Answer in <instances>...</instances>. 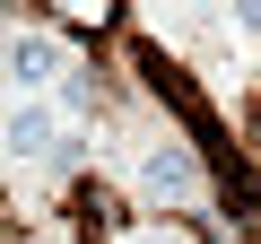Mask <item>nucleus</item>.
Masks as SVG:
<instances>
[{"instance_id": "6", "label": "nucleus", "mask_w": 261, "mask_h": 244, "mask_svg": "<svg viewBox=\"0 0 261 244\" xmlns=\"http://www.w3.org/2000/svg\"><path fill=\"white\" fill-rule=\"evenodd\" d=\"M157 9H192V0H157Z\"/></svg>"}, {"instance_id": "1", "label": "nucleus", "mask_w": 261, "mask_h": 244, "mask_svg": "<svg viewBox=\"0 0 261 244\" xmlns=\"http://www.w3.org/2000/svg\"><path fill=\"white\" fill-rule=\"evenodd\" d=\"M9 166H44V157H61V105L53 96H9Z\"/></svg>"}, {"instance_id": "2", "label": "nucleus", "mask_w": 261, "mask_h": 244, "mask_svg": "<svg viewBox=\"0 0 261 244\" xmlns=\"http://www.w3.org/2000/svg\"><path fill=\"white\" fill-rule=\"evenodd\" d=\"M140 192H148L157 209H183V201H200V166H192V149H183V140H157V149L140 157Z\"/></svg>"}, {"instance_id": "5", "label": "nucleus", "mask_w": 261, "mask_h": 244, "mask_svg": "<svg viewBox=\"0 0 261 244\" xmlns=\"http://www.w3.org/2000/svg\"><path fill=\"white\" fill-rule=\"evenodd\" d=\"M226 18H235V35H261V0H226Z\"/></svg>"}, {"instance_id": "3", "label": "nucleus", "mask_w": 261, "mask_h": 244, "mask_svg": "<svg viewBox=\"0 0 261 244\" xmlns=\"http://www.w3.org/2000/svg\"><path fill=\"white\" fill-rule=\"evenodd\" d=\"M61 70H70V61H61V44H53V35H27V27L9 35V96H53V87H61Z\"/></svg>"}, {"instance_id": "4", "label": "nucleus", "mask_w": 261, "mask_h": 244, "mask_svg": "<svg viewBox=\"0 0 261 244\" xmlns=\"http://www.w3.org/2000/svg\"><path fill=\"white\" fill-rule=\"evenodd\" d=\"M53 105H61V122H79V113H87L96 96H87V79H79V70H61V87H53Z\"/></svg>"}]
</instances>
